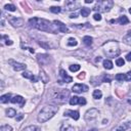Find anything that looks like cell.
Wrapping results in <instances>:
<instances>
[{
	"label": "cell",
	"mask_w": 131,
	"mask_h": 131,
	"mask_svg": "<svg viewBox=\"0 0 131 131\" xmlns=\"http://www.w3.org/2000/svg\"><path fill=\"white\" fill-rule=\"evenodd\" d=\"M69 96L70 91L68 89H51L48 92V99L57 105L66 104Z\"/></svg>",
	"instance_id": "6da1fadb"
},
{
	"label": "cell",
	"mask_w": 131,
	"mask_h": 131,
	"mask_svg": "<svg viewBox=\"0 0 131 131\" xmlns=\"http://www.w3.org/2000/svg\"><path fill=\"white\" fill-rule=\"evenodd\" d=\"M29 24L31 27L36 28L40 31L43 32H50V33H57V31L53 29V25H51V23L47 20L44 18H38V17H33L29 20Z\"/></svg>",
	"instance_id": "7a4b0ae2"
},
{
	"label": "cell",
	"mask_w": 131,
	"mask_h": 131,
	"mask_svg": "<svg viewBox=\"0 0 131 131\" xmlns=\"http://www.w3.org/2000/svg\"><path fill=\"white\" fill-rule=\"evenodd\" d=\"M58 111V107L57 105H45L44 108L40 111L38 115V121L40 123H45L49 119H51Z\"/></svg>",
	"instance_id": "3957f363"
},
{
	"label": "cell",
	"mask_w": 131,
	"mask_h": 131,
	"mask_svg": "<svg viewBox=\"0 0 131 131\" xmlns=\"http://www.w3.org/2000/svg\"><path fill=\"white\" fill-rule=\"evenodd\" d=\"M102 48H104V52L105 53V55L109 57H116L121 52L119 43L117 41H114V40L105 42L104 45H102Z\"/></svg>",
	"instance_id": "277c9868"
},
{
	"label": "cell",
	"mask_w": 131,
	"mask_h": 131,
	"mask_svg": "<svg viewBox=\"0 0 131 131\" xmlns=\"http://www.w3.org/2000/svg\"><path fill=\"white\" fill-rule=\"evenodd\" d=\"M114 2L112 0H104V1H98L93 7L95 11L99 12H108L111 10V8H113Z\"/></svg>",
	"instance_id": "5b68a950"
},
{
	"label": "cell",
	"mask_w": 131,
	"mask_h": 131,
	"mask_svg": "<svg viewBox=\"0 0 131 131\" xmlns=\"http://www.w3.org/2000/svg\"><path fill=\"white\" fill-rule=\"evenodd\" d=\"M98 115H99V111L97 109L92 108L85 113V115H84V119H85L86 122H92V121H94L96 118L98 117Z\"/></svg>",
	"instance_id": "8992f818"
},
{
	"label": "cell",
	"mask_w": 131,
	"mask_h": 131,
	"mask_svg": "<svg viewBox=\"0 0 131 131\" xmlns=\"http://www.w3.org/2000/svg\"><path fill=\"white\" fill-rule=\"evenodd\" d=\"M8 22L10 23V25H12L15 28H20L24 25L25 21L21 17H12V15H8Z\"/></svg>",
	"instance_id": "52a82bcc"
},
{
	"label": "cell",
	"mask_w": 131,
	"mask_h": 131,
	"mask_svg": "<svg viewBox=\"0 0 131 131\" xmlns=\"http://www.w3.org/2000/svg\"><path fill=\"white\" fill-rule=\"evenodd\" d=\"M72 90H73V92H76V93L86 92L88 91V86L85 85V84H75Z\"/></svg>",
	"instance_id": "ba28073f"
},
{
	"label": "cell",
	"mask_w": 131,
	"mask_h": 131,
	"mask_svg": "<svg viewBox=\"0 0 131 131\" xmlns=\"http://www.w3.org/2000/svg\"><path fill=\"white\" fill-rule=\"evenodd\" d=\"M37 61H38V63L41 66H44V65L49 64V61H50V57L47 54H38L37 55Z\"/></svg>",
	"instance_id": "9c48e42d"
},
{
	"label": "cell",
	"mask_w": 131,
	"mask_h": 131,
	"mask_svg": "<svg viewBox=\"0 0 131 131\" xmlns=\"http://www.w3.org/2000/svg\"><path fill=\"white\" fill-rule=\"evenodd\" d=\"M8 63L12 66V68L14 69V71H23V70H26V68H27V66L25 64L17 63V61H14L12 60H9Z\"/></svg>",
	"instance_id": "30bf717a"
},
{
	"label": "cell",
	"mask_w": 131,
	"mask_h": 131,
	"mask_svg": "<svg viewBox=\"0 0 131 131\" xmlns=\"http://www.w3.org/2000/svg\"><path fill=\"white\" fill-rule=\"evenodd\" d=\"M53 24H54L53 25L54 28H57V31H60V32H61V33H68L69 32L67 26H66L65 24L61 23V22H60V21H54Z\"/></svg>",
	"instance_id": "8fae6325"
},
{
	"label": "cell",
	"mask_w": 131,
	"mask_h": 131,
	"mask_svg": "<svg viewBox=\"0 0 131 131\" xmlns=\"http://www.w3.org/2000/svg\"><path fill=\"white\" fill-rule=\"evenodd\" d=\"M65 6L67 8V10H76L77 8H79L80 3L76 1H66Z\"/></svg>",
	"instance_id": "7c38bea8"
},
{
	"label": "cell",
	"mask_w": 131,
	"mask_h": 131,
	"mask_svg": "<svg viewBox=\"0 0 131 131\" xmlns=\"http://www.w3.org/2000/svg\"><path fill=\"white\" fill-rule=\"evenodd\" d=\"M65 116H68V117H71L72 119L74 120H78L80 118V115H79V112L78 111H72V110H67L65 112Z\"/></svg>",
	"instance_id": "4fadbf2b"
},
{
	"label": "cell",
	"mask_w": 131,
	"mask_h": 131,
	"mask_svg": "<svg viewBox=\"0 0 131 131\" xmlns=\"http://www.w3.org/2000/svg\"><path fill=\"white\" fill-rule=\"evenodd\" d=\"M12 104H18L21 105V107H23V105H25V98L23 97V96H21V95H15L13 96V97L11 98V100H10Z\"/></svg>",
	"instance_id": "5bb4252c"
},
{
	"label": "cell",
	"mask_w": 131,
	"mask_h": 131,
	"mask_svg": "<svg viewBox=\"0 0 131 131\" xmlns=\"http://www.w3.org/2000/svg\"><path fill=\"white\" fill-rule=\"evenodd\" d=\"M60 75H61V77L63 78V80L65 81L66 83H71L72 81H73V78L70 77V76H68L67 72H66L65 70H61L60 71Z\"/></svg>",
	"instance_id": "9a60e30c"
},
{
	"label": "cell",
	"mask_w": 131,
	"mask_h": 131,
	"mask_svg": "<svg viewBox=\"0 0 131 131\" xmlns=\"http://www.w3.org/2000/svg\"><path fill=\"white\" fill-rule=\"evenodd\" d=\"M23 77L24 78H27V79H30V80H32L33 82H37L38 81V79L34 76V74H32L31 72L29 71H25L24 73H23Z\"/></svg>",
	"instance_id": "2e32d148"
},
{
	"label": "cell",
	"mask_w": 131,
	"mask_h": 131,
	"mask_svg": "<svg viewBox=\"0 0 131 131\" xmlns=\"http://www.w3.org/2000/svg\"><path fill=\"white\" fill-rule=\"evenodd\" d=\"M39 77H40V79H41V81L43 83H47L49 81V77L47 76V74H46L44 71H40Z\"/></svg>",
	"instance_id": "e0dca14e"
},
{
	"label": "cell",
	"mask_w": 131,
	"mask_h": 131,
	"mask_svg": "<svg viewBox=\"0 0 131 131\" xmlns=\"http://www.w3.org/2000/svg\"><path fill=\"white\" fill-rule=\"evenodd\" d=\"M10 97H11L10 93H7V94L2 95L1 97H0V102H1V104H6V102H8V101L11 100Z\"/></svg>",
	"instance_id": "ac0fdd59"
},
{
	"label": "cell",
	"mask_w": 131,
	"mask_h": 131,
	"mask_svg": "<svg viewBox=\"0 0 131 131\" xmlns=\"http://www.w3.org/2000/svg\"><path fill=\"white\" fill-rule=\"evenodd\" d=\"M123 42L125 43V44L131 45V30L128 31V33H127L126 35L123 37Z\"/></svg>",
	"instance_id": "d6986e66"
},
{
	"label": "cell",
	"mask_w": 131,
	"mask_h": 131,
	"mask_svg": "<svg viewBox=\"0 0 131 131\" xmlns=\"http://www.w3.org/2000/svg\"><path fill=\"white\" fill-rule=\"evenodd\" d=\"M74 130H75L74 127L72 125H70L69 123H65L61 127V131H74Z\"/></svg>",
	"instance_id": "ffe728a7"
},
{
	"label": "cell",
	"mask_w": 131,
	"mask_h": 131,
	"mask_svg": "<svg viewBox=\"0 0 131 131\" xmlns=\"http://www.w3.org/2000/svg\"><path fill=\"white\" fill-rule=\"evenodd\" d=\"M117 22L119 23L120 25H127L129 23V20H128V17H125V15H123V17H120L117 20Z\"/></svg>",
	"instance_id": "44dd1931"
},
{
	"label": "cell",
	"mask_w": 131,
	"mask_h": 131,
	"mask_svg": "<svg viewBox=\"0 0 131 131\" xmlns=\"http://www.w3.org/2000/svg\"><path fill=\"white\" fill-rule=\"evenodd\" d=\"M129 127V123H123L120 126H118L114 131H126V129Z\"/></svg>",
	"instance_id": "7402d4cb"
},
{
	"label": "cell",
	"mask_w": 131,
	"mask_h": 131,
	"mask_svg": "<svg viewBox=\"0 0 131 131\" xmlns=\"http://www.w3.org/2000/svg\"><path fill=\"white\" fill-rule=\"evenodd\" d=\"M90 12H91V9L90 8L82 7V9H81V14H82V17H88V15L90 14Z\"/></svg>",
	"instance_id": "603a6c76"
},
{
	"label": "cell",
	"mask_w": 131,
	"mask_h": 131,
	"mask_svg": "<svg viewBox=\"0 0 131 131\" xmlns=\"http://www.w3.org/2000/svg\"><path fill=\"white\" fill-rule=\"evenodd\" d=\"M104 68L107 69V70H111L113 69V63L110 60H105L104 61Z\"/></svg>",
	"instance_id": "cb8c5ba5"
},
{
	"label": "cell",
	"mask_w": 131,
	"mask_h": 131,
	"mask_svg": "<svg viewBox=\"0 0 131 131\" xmlns=\"http://www.w3.org/2000/svg\"><path fill=\"white\" fill-rule=\"evenodd\" d=\"M83 42H84V44H85V45L90 46V45L92 44V37H90V36H84Z\"/></svg>",
	"instance_id": "d4e9b609"
},
{
	"label": "cell",
	"mask_w": 131,
	"mask_h": 131,
	"mask_svg": "<svg viewBox=\"0 0 131 131\" xmlns=\"http://www.w3.org/2000/svg\"><path fill=\"white\" fill-rule=\"evenodd\" d=\"M22 131H40V128L38 126L31 125V126H28V127H26V128H24Z\"/></svg>",
	"instance_id": "484cf974"
},
{
	"label": "cell",
	"mask_w": 131,
	"mask_h": 131,
	"mask_svg": "<svg viewBox=\"0 0 131 131\" xmlns=\"http://www.w3.org/2000/svg\"><path fill=\"white\" fill-rule=\"evenodd\" d=\"M15 115H17V112H15V110H13V109H7L6 110V116L7 117H14Z\"/></svg>",
	"instance_id": "4316f807"
},
{
	"label": "cell",
	"mask_w": 131,
	"mask_h": 131,
	"mask_svg": "<svg viewBox=\"0 0 131 131\" xmlns=\"http://www.w3.org/2000/svg\"><path fill=\"white\" fill-rule=\"evenodd\" d=\"M92 96H93V98H94V99H99V98H101L102 93H101L100 90H94Z\"/></svg>",
	"instance_id": "83f0119b"
},
{
	"label": "cell",
	"mask_w": 131,
	"mask_h": 131,
	"mask_svg": "<svg viewBox=\"0 0 131 131\" xmlns=\"http://www.w3.org/2000/svg\"><path fill=\"white\" fill-rule=\"evenodd\" d=\"M70 105H79V97L78 96H73L70 99Z\"/></svg>",
	"instance_id": "f1b7e54d"
},
{
	"label": "cell",
	"mask_w": 131,
	"mask_h": 131,
	"mask_svg": "<svg viewBox=\"0 0 131 131\" xmlns=\"http://www.w3.org/2000/svg\"><path fill=\"white\" fill-rule=\"evenodd\" d=\"M111 81H112V78L110 77V75L105 74V75H102V76H101V82H108V83H110Z\"/></svg>",
	"instance_id": "f546056e"
},
{
	"label": "cell",
	"mask_w": 131,
	"mask_h": 131,
	"mask_svg": "<svg viewBox=\"0 0 131 131\" xmlns=\"http://www.w3.org/2000/svg\"><path fill=\"white\" fill-rule=\"evenodd\" d=\"M115 79H116L117 81H124L126 79L125 74H117L116 76H115Z\"/></svg>",
	"instance_id": "4dcf8cb0"
},
{
	"label": "cell",
	"mask_w": 131,
	"mask_h": 131,
	"mask_svg": "<svg viewBox=\"0 0 131 131\" xmlns=\"http://www.w3.org/2000/svg\"><path fill=\"white\" fill-rule=\"evenodd\" d=\"M4 8L6 9V10H8V11H15V6L13 4H6L4 6Z\"/></svg>",
	"instance_id": "1f68e13d"
},
{
	"label": "cell",
	"mask_w": 131,
	"mask_h": 131,
	"mask_svg": "<svg viewBox=\"0 0 131 131\" xmlns=\"http://www.w3.org/2000/svg\"><path fill=\"white\" fill-rule=\"evenodd\" d=\"M77 44H78V42H77L76 39H74V38L69 39V41H68V45L69 46H76Z\"/></svg>",
	"instance_id": "d6a6232c"
},
{
	"label": "cell",
	"mask_w": 131,
	"mask_h": 131,
	"mask_svg": "<svg viewBox=\"0 0 131 131\" xmlns=\"http://www.w3.org/2000/svg\"><path fill=\"white\" fill-rule=\"evenodd\" d=\"M116 65L118 67H122V66L125 65V61H124L122 57H119V58H117V61H116Z\"/></svg>",
	"instance_id": "836d02e7"
},
{
	"label": "cell",
	"mask_w": 131,
	"mask_h": 131,
	"mask_svg": "<svg viewBox=\"0 0 131 131\" xmlns=\"http://www.w3.org/2000/svg\"><path fill=\"white\" fill-rule=\"evenodd\" d=\"M80 70V66L79 65H72L70 66V71L71 72H77Z\"/></svg>",
	"instance_id": "e575fe53"
},
{
	"label": "cell",
	"mask_w": 131,
	"mask_h": 131,
	"mask_svg": "<svg viewBox=\"0 0 131 131\" xmlns=\"http://www.w3.org/2000/svg\"><path fill=\"white\" fill-rule=\"evenodd\" d=\"M50 11L53 12V13H60L61 7H58V6H52V7H50Z\"/></svg>",
	"instance_id": "d590c367"
},
{
	"label": "cell",
	"mask_w": 131,
	"mask_h": 131,
	"mask_svg": "<svg viewBox=\"0 0 131 131\" xmlns=\"http://www.w3.org/2000/svg\"><path fill=\"white\" fill-rule=\"evenodd\" d=\"M0 131H12V128L9 125H3L0 128Z\"/></svg>",
	"instance_id": "8d00e7d4"
},
{
	"label": "cell",
	"mask_w": 131,
	"mask_h": 131,
	"mask_svg": "<svg viewBox=\"0 0 131 131\" xmlns=\"http://www.w3.org/2000/svg\"><path fill=\"white\" fill-rule=\"evenodd\" d=\"M79 105H86V99L84 98V97H79Z\"/></svg>",
	"instance_id": "74e56055"
},
{
	"label": "cell",
	"mask_w": 131,
	"mask_h": 131,
	"mask_svg": "<svg viewBox=\"0 0 131 131\" xmlns=\"http://www.w3.org/2000/svg\"><path fill=\"white\" fill-rule=\"evenodd\" d=\"M93 18H94L95 21H101V15L99 14V13H95L94 15H93Z\"/></svg>",
	"instance_id": "f35d334b"
},
{
	"label": "cell",
	"mask_w": 131,
	"mask_h": 131,
	"mask_svg": "<svg viewBox=\"0 0 131 131\" xmlns=\"http://www.w3.org/2000/svg\"><path fill=\"white\" fill-rule=\"evenodd\" d=\"M125 77H126V81H131V72H128L127 74H125Z\"/></svg>",
	"instance_id": "ab89813d"
},
{
	"label": "cell",
	"mask_w": 131,
	"mask_h": 131,
	"mask_svg": "<svg viewBox=\"0 0 131 131\" xmlns=\"http://www.w3.org/2000/svg\"><path fill=\"white\" fill-rule=\"evenodd\" d=\"M126 60H127V61H131V52H130V53H128V54H127V55H126Z\"/></svg>",
	"instance_id": "60d3db41"
},
{
	"label": "cell",
	"mask_w": 131,
	"mask_h": 131,
	"mask_svg": "<svg viewBox=\"0 0 131 131\" xmlns=\"http://www.w3.org/2000/svg\"><path fill=\"white\" fill-rule=\"evenodd\" d=\"M12 43H13V42H12V41H11V40H8V39H7V40H6V45H11V44H12Z\"/></svg>",
	"instance_id": "b9f144b4"
},
{
	"label": "cell",
	"mask_w": 131,
	"mask_h": 131,
	"mask_svg": "<svg viewBox=\"0 0 131 131\" xmlns=\"http://www.w3.org/2000/svg\"><path fill=\"white\" fill-rule=\"evenodd\" d=\"M70 17L71 18H76V17H78V15H77V13H73V14L70 15Z\"/></svg>",
	"instance_id": "7bdbcfd3"
},
{
	"label": "cell",
	"mask_w": 131,
	"mask_h": 131,
	"mask_svg": "<svg viewBox=\"0 0 131 131\" xmlns=\"http://www.w3.org/2000/svg\"><path fill=\"white\" fill-rule=\"evenodd\" d=\"M84 77H85V73H82V75H80V76H79V79H83Z\"/></svg>",
	"instance_id": "ee69618b"
},
{
	"label": "cell",
	"mask_w": 131,
	"mask_h": 131,
	"mask_svg": "<svg viewBox=\"0 0 131 131\" xmlns=\"http://www.w3.org/2000/svg\"><path fill=\"white\" fill-rule=\"evenodd\" d=\"M23 115H20V116H18V118H17V121H20V120H22V119H23Z\"/></svg>",
	"instance_id": "f6af8a7d"
},
{
	"label": "cell",
	"mask_w": 131,
	"mask_h": 131,
	"mask_svg": "<svg viewBox=\"0 0 131 131\" xmlns=\"http://www.w3.org/2000/svg\"><path fill=\"white\" fill-rule=\"evenodd\" d=\"M85 3H92V0H85Z\"/></svg>",
	"instance_id": "bcb514c9"
},
{
	"label": "cell",
	"mask_w": 131,
	"mask_h": 131,
	"mask_svg": "<svg viewBox=\"0 0 131 131\" xmlns=\"http://www.w3.org/2000/svg\"><path fill=\"white\" fill-rule=\"evenodd\" d=\"M95 61H101V57H97V58H96V60H95Z\"/></svg>",
	"instance_id": "7dc6e473"
},
{
	"label": "cell",
	"mask_w": 131,
	"mask_h": 131,
	"mask_svg": "<svg viewBox=\"0 0 131 131\" xmlns=\"http://www.w3.org/2000/svg\"><path fill=\"white\" fill-rule=\"evenodd\" d=\"M88 131H97V129H96V128H93V129H90V130H88Z\"/></svg>",
	"instance_id": "c3c4849f"
},
{
	"label": "cell",
	"mask_w": 131,
	"mask_h": 131,
	"mask_svg": "<svg viewBox=\"0 0 131 131\" xmlns=\"http://www.w3.org/2000/svg\"><path fill=\"white\" fill-rule=\"evenodd\" d=\"M129 12H130V13H131V7L129 8Z\"/></svg>",
	"instance_id": "681fc988"
}]
</instances>
